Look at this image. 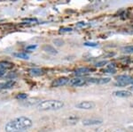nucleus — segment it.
I'll return each instance as SVG.
<instances>
[{
  "label": "nucleus",
  "mask_w": 133,
  "mask_h": 132,
  "mask_svg": "<svg viewBox=\"0 0 133 132\" xmlns=\"http://www.w3.org/2000/svg\"><path fill=\"white\" fill-rule=\"evenodd\" d=\"M32 126V121L28 117L21 116L10 121L5 125V129L6 132H21L25 131Z\"/></svg>",
  "instance_id": "nucleus-1"
},
{
  "label": "nucleus",
  "mask_w": 133,
  "mask_h": 132,
  "mask_svg": "<svg viewBox=\"0 0 133 132\" xmlns=\"http://www.w3.org/2000/svg\"><path fill=\"white\" fill-rule=\"evenodd\" d=\"M64 107V103L60 100H44L37 105L39 111H55Z\"/></svg>",
  "instance_id": "nucleus-2"
},
{
  "label": "nucleus",
  "mask_w": 133,
  "mask_h": 132,
  "mask_svg": "<svg viewBox=\"0 0 133 132\" xmlns=\"http://www.w3.org/2000/svg\"><path fill=\"white\" fill-rule=\"evenodd\" d=\"M116 84L122 87L133 85V78L129 75H120L116 78Z\"/></svg>",
  "instance_id": "nucleus-3"
},
{
  "label": "nucleus",
  "mask_w": 133,
  "mask_h": 132,
  "mask_svg": "<svg viewBox=\"0 0 133 132\" xmlns=\"http://www.w3.org/2000/svg\"><path fill=\"white\" fill-rule=\"evenodd\" d=\"M95 106H96L95 103H93L92 101H82L76 105V108H78V109H84V110L93 109V108H95Z\"/></svg>",
  "instance_id": "nucleus-4"
},
{
  "label": "nucleus",
  "mask_w": 133,
  "mask_h": 132,
  "mask_svg": "<svg viewBox=\"0 0 133 132\" xmlns=\"http://www.w3.org/2000/svg\"><path fill=\"white\" fill-rule=\"evenodd\" d=\"M87 83V79H82V78H74L69 81V85L71 87H84Z\"/></svg>",
  "instance_id": "nucleus-5"
},
{
  "label": "nucleus",
  "mask_w": 133,
  "mask_h": 132,
  "mask_svg": "<svg viewBox=\"0 0 133 132\" xmlns=\"http://www.w3.org/2000/svg\"><path fill=\"white\" fill-rule=\"evenodd\" d=\"M111 80L110 78H90L87 79L88 83H92V84H106Z\"/></svg>",
  "instance_id": "nucleus-6"
},
{
  "label": "nucleus",
  "mask_w": 133,
  "mask_h": 132,
  "mask_svg": "<svg viewBox=\"0 0 133 132\" xmlns=\"http://www.w3.org/2000/svg\"><path fill=\"white\" fill-rule=\"evenodd\" d=\"M69 82V79L68 78L66 77H61V78H59V79H55V80L52 81V87H61V86H65L66 84H68Z\"/></svg>",
  "instance_id": "nucleus-7"
},
{
  "label": "nucleus",
  "mask_w": 133,
  "mask_h": 132,
  "mask_svg": "<svg viewBox=\"0 0 133 132\" xmlns=\"http://www.w3.org/2000/svg\"><path fill=\"white\" fill-rule=\"evenodd\" d=\"M102 122H103L102 120L95 119V118H92V119H84V120H82V124L85 125V126L99 125V124H101Z\"/></svg>",
  "instance_id": "nucleus-8"
},
{
  "label": "nucleus",
  "mask_w": 133,
  "mask_h": 132,
  "mask_svg": "<svg viewBox=\"0 0 133 132\" xmlns=\"http://www.w3.org/2000/svg\"><path fill=\"white\" fill-rule=\"evenodd\" d=\"M90 73V70L87 67H81L78 68L74 71V75L78 76V77H82V76H85Z\"/></svg>",
  "instance_id": "nucleus-9"
},
{
  "label": "nucleus",
  "mask_w": 133,
  "mask_h": 132,
  "mask_svg": "<svg viewBox=\"0 0 133 132\" xmlns=\"http://www.w3.org/2000/svg\"><path fill=\"white\" fill-rule=\"evenodd\" d=\"M114 95L117 97H122V98H126V97H130L132 96V93L129 90H117L114 92Z\"/></svg>",
  "instance_id": "nucleus-10"
},
{
  "label": "nucleus",
  "mask_w": 133,
  "mask_h": 132,
  "mask_svg": "<svg viewBox=\"0 0 133 132\" xmlns=\"http://www.w3.org/2000/svg\"><path fill=\"white\" fill-rule=\"evenodd\" d=\"M29 73L31 76H34V77H37V76H41L44 74L43 70L39 69V68H32V69H29Z\"/></svg>",
  "instance_id": "nucleus-11"
},
{
  "label": "nucleus",
  "mask_w": 133,
  "mask_h": 132,
  "mask_svg": "<svg viewBox=\"0 0 133 132\" xmlns=\"http://www.w3.org/2000/svg\"><path fill=\"white\" fill-rule=\"evenodd\" d=\"M43 50L45 52H47V53H50V54H52V55H56V54L58 53L57 50L54 48L53 47H52V46H49V45H45L43 47Z\"/></svg>",
  "instance_id": "nucleus-12"
},
{
  "label": "nucleus",
  "mask_w": 133,
  "mask_h": 132,
  "mask_svg": "<svg viewBox=\"0 0 133 132\" xmlns=\"http://www.w3.org/2000/svg\"><path fill=\"white\" fill-rule=\"evenodd\" d=\"M13 66V63L9 62H0V70H8Z\"/></svg>",
  "instance_id": "nucleus-13"
},
{
  "label": "nucleus",
  "mask_w": 133,
  "mask_h": 132,
  "mask_svg": "<svg viewBox=\"0 0 133 132\" xmlns=\"http://www.w3.org/2000/svg\"><path fill=\"white\" fill-rule=\"evenodd\" d=\"M14 84L15 82L13 80L7 81L5 83H0V89H11V87H13Z\"/></svg>",
  "instance_id": "nucleus-14"
},
{
  "label": "nucleus",
  "mask_w": 133,
  "mask_h": 132,
  "mask_svg": "<svg viewBox=\"0 0 133 132\" xmlns=\"http://www.w3.org/2000/svg\"><path fill=\"white\" fill-rule=\"evenodd\" d=\"M13 55L17 58H21V59H24V60H28L29 58V55L26 53H23V52H21V53H14Z\"/></svg>",
  "instance_id": "nucleus-15"
},
{
  "label": "nucleus",
  "mask_w": 133,
  "mask_h": 132,
  "mask_svg": "<svg viewBox=\"0 0 133 132\" xmlns=\"http://www.w3.org/2000/svg\"><path fill=\"white\" fill-rule=\"evenodd\" d=\"M105 72L114 74V73L116 72V70L114 69V63H111V64L107 65V68H106V69L105 70Z\"/></svg>",
  "instance_id": "nucleus-16"
},
{
  "label": "nucleus",
  "mask_w": 133,
  "mask_h": 132,
  "mask_svg": "<svg viewBox=\"0 0 133 132\" xmlns=\"http://www.w3.org/2000/svg\"><path fill=\"white\" fill-rule=\"evenodd\" d=\"M122 51L124 54H133V46H127L122 48Z\"/></svg>",
  "instance_id": "nucleus-17"
},
{
  "label": "nucleus",
  "mask_w": 133,
  "mask_h": 132,
  "mask_svg": "<svg viewBox=\"0 0 133 132\" xmlns=\"http://www.w3.org/2000/svg\"><path fill=\"white\" fill-rule=\"evenodd\" d=\"M108 63L107 61H106V60H103V61H99V62H97L95 63V66L96 67H103V66L106 65Z\"/></svg>",
  "instance_id": "nucleus-18"
},
{
  "label": "nucleus",
  "mask_w": 133,
  "mask_h": 132,
  "mask_svg": "<svg viewBox=\"0 0 133 132\" xmlns=\"http://www.w3.org/2000/svg\"><path fill=\"white\" fill-rule=\"evenodd\" d=\"M23 23H37V19H33V18H27V19H24L23 20Z\"/></svg>",
  "instance_id": "nucleus-19"
},
{
  "label": "nucleus",
  "mask_w": 133,
  "mask_h": 132,
  "mask_svg": "<svg viewBox=\"0 0 133 132\" xmlns=\"http://www.w3.org/2000/svg\"><path fill=\"white\" fill-rule=\"evenodd\" d=\"M53 43L55 44L56 46H58V47H60V46H62L64 44V41L62 40V39H54Z\"/></svg>",
  "instance_id": "nucleus-20"
},
{
  "label": "nucleus",
  "mask_w": 133,
  "mask_h": 132,
  "mask_svg": "<svg viewBox=\"0 0 133 132\" xmlns=\"http://www.w3.org/2000/svg\"><path fill=\"white\" fill-rule=\"evenodd\" d=\"M73 30L71 28H61L60 30V33H65V32H71Z\"/></svg>",
  "instance_id": "nucleus-21"
},
{
  "label": "nucleus",
  "mask_w": 133,
  "mask_h": 132,
  "mask_svg": "<svg viewBox=\"0 0 133 132\" xmlns=\"http://www.w3.org/2000/svg\"><path fill=\"white\" fill-rule=\"evenodd\" d=\"M84 45L85 47H97L98 43H96V42H85Z\"/></svg>",
  "instance_id": "nucleus-22"
},
{
  "label": "nucleus",
  "mask_w": 133,
  "mask_h": 132,
  "mask_svg": "<svg viewBox=\"0 0 133 132\" xmlns=\"http://www.w3.org/2000/svg\"><path fill=\"white\" fill-rule=\"evenodd\" d=\"M16 97H17L18 99H22V100H23V99H26V98H27V97H28V95H27V94L21 93V94H19V95H18Z\"/></svg>",
  "instance_id": "nucleus-23"
},
{
  "label": "nucleus",
  "mask_w": 133,
  "mask_h": 132,
  "mask_svg": "<svg viewBox=\"0 0 133 132\" xmlns=\"http://www.w3.org/2000/svg\"><path fill=\"white\" fill-rule=\"evenodd\" d=\"M37 48V46L36 45H30V46H28L27 47H26V50H28V51H31V50H34Z\"/></svg>",
  "instance_id": "nucleus-24"
},
{
  "label": "nucleus",
  "mask_w": 133,
  "mask_h": 132,
  "mask_svg": "<svg viewBox=\"0 0 133 132\" xmlns=\"http://www.w3.org/2000/svg\"><path fill=\"white\" fill-rule=\"evenodd\" d=\"M5 72H6V70H0V77L5 75Z\"/></svg>",
  "instance_id": "nucleus-25"
},
{
  "label": "nucleus",
  "mask_w": 133,
  "mask_h": 132,
  "mask_svg": "<svg viewBox=\"0 0 133 132\" xmlns=\"http://www.w3.org/2000/svg\"><path fill=\"white\" fill-rule=\"evenodd\" d=\"M86 23H82V21H81V23H77V27H84V26H85Z\"/></svg>",
  "instance_id": "nucleus-26"
},
{
  "label": "nucleus",
  "mask_w": 133,
  "mask_h": 132,
  "mask_svg": "<svg viewBox=\"0 0 133 132\" xmlns=\"http://www.w3.org/2000/svg\"><path fill=\"white\" fill-rule=\"evenodd\" d=\"M130 91H133V86L132 87H130Z\"/></svg>",
  "instance_id": "nucleus-27"
},
{
  "label": "nucleus",
  "mask_w": 133,
  "mask_h": 132,
  "mask_svg": "<svg viewBox=\"0 0 133 132\" xmlns=\"http://www.w3.org/2000/svg\"><path fill=\"white\" fill-rule=\"evenodd\" d=\"M130 129H131V130H133V126H130Z\"/></svg>",
  "instance_id": "nucleus-28"
},
{
  "label": "nucleus",
  "mask_w": 133,
  "mask_h": 132,
  "mask_svg": "<svg viewBox=\"0 0 133 132\" xmlns=\"http://www.w3.org/2000/svg\"><path fill=\"white\" fill-rule=\"evenodd\" d=\"M21 132H26V131H21Z\"/></svg>",
  "instance_id": "nucleus-29"
},
{
  "label": "nucleus",
  "mask_w": 133,
  "mask_h": 132,
  "mask_svg": "<svg viewBox=\"0 0 133 132\" xmlns=\"http://www.w3.org/2000/svg\"><path fill=\"white\" fill-rule=\"evenodd\" d=\"M132 107H133V105H132Z\"/></svg>",
  "instance_id": "nucleus-30"
}]
</instances>
